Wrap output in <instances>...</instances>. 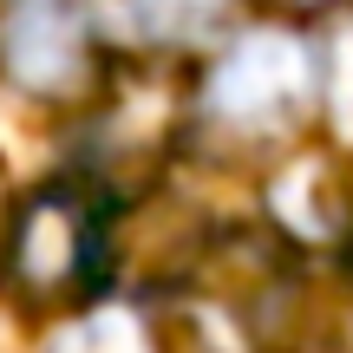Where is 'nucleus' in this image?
<instances>
[{
  "label": "nucleus",
  "mask_w": 353,
  "mask_h": 353,
  "mask_svg": "<svg viewBox=\"0 0 353 353\" xmlns=\"http://www.w3.org/2000/svg\"><path fill=\"white\" fill-rule=\"evenodd\" d=\"M112 216L118 196L72 170L26 190L0 223V281L33 307L99 301L112 288Z\"/></svg>",
  "instance_id": "1"
},
{
  "label": "nucleus",
  "mask_w": 353,
  "mask_h": 353,
  "mask_svg": "<svg viewBox=\"0 0 353 353\" xmlns=\"http://www.w3.org/2000/svg\"><path fill=\"white\" fill-rule=\"evenodd\" d=\"M321 105H327V46L294 26L229 33L196 85L203 125H216L229 144L294 138Z\"/></svg>",
  "instance_id": "2"
},
{
  "label": "nucleus",
  "mask_w": 353,
  "mask_h": 353,
  "mask_svg": "<svg viewBox=\"0 0 353 353\" xmlns=\"http://www.w3.org/2000/svg\"><path fill=\"white\" fill-rule=\"evenodd\" d=\"M112 72L85 0H0V79L39 105H85Z\"/></svg>",
  "instance_id": "3"
},
{
  "label": "nucleus",
  "mask_w": 353,
  "mask_h": 353,
  "mask_svg": "<svg viewBox=\"0 0 353 353\" xmlns=\"http://www.w3.org/2000/svg\"><path fill=\"white\" fill-rule=\"evenodd\" d=\"M131 26H138L144 46L157 52H183V46H223L229 26H236L242 0H125Z\"/></svg>",
  "instance_id": "4"
}]
</instances>
